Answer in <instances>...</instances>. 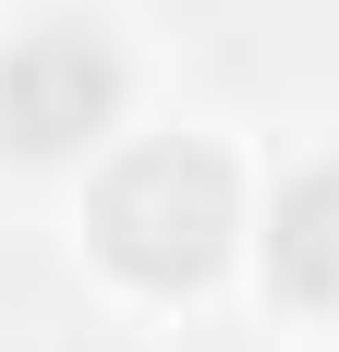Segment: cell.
<instances>
[{"instance_id": "2", "label": "cell", "mask_w": 339, "mask_h": 352, "mask_svg": "<svg viewBox=\"0 0 339 352\" xmlns=\"http://www.w3.org/2000/svg\"><path fill=\"white\" fill-rule=\"evenodd\" d=\"M109 109H121V49L97 25H25L0 49V134L12 146L61 158V146L109 134Z\"/></svg>"}, {"instance_id": "1", "label": "cell", "mask_w": 339, "mask_h": 352, "mask_svg": "<svg viewBox=\"0 0 339 352\" xmlns=\"http://www.w3.org/2000/svg\"><path fill=\"white\" fill-rule=\"evenodd\" d=\"M97 255L121 267V280H206L218 267V243L242 231V182H231V158L218 146H134V158H109V182H97Z\"/></svg>"}, {"instance_id": "3", "label": "cell", "mask_w": 339, "mask_h": 352, "mask_svg": "<svg viewBox=\"0 0 339 352\" xmlns=\"http://www.w3.org/2000/svg\"><path fill=\"white\" fill-rule=\"evenodd\" d=\"M267 267L303 304H339V170H303L291 195H279V219H267Z\"/></svg>"}]
</instances>
